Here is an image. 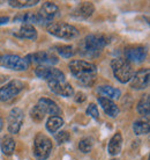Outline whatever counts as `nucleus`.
Masks as SVG:
<instances>
[{
	"label": "nucleus",
	"instance_id": "1",
	"mask_svg": "<svg viewBox=\"0 0 150 160\" xmlns=\"http://www.w3.org/2000/svg\"><path fill=\"white\" fill-rule=\"evenodd\" d=\"M69 70L72 74L83 86L90 87L95 82L97 74V68L95 64H91L84 60H72L69 63Z\"/></svg>",
	"mask_w": 150,
	"mask_h": 160
},
{
	"label": "nucleus",
	"instance_id": "2",
	"mask_svg": "<svg viewBox=\"0 0 150 160\" xmlns=\"http://www.w3.org/2000/svg\"><path fill=\"white\" fill-rule=\"evenodd\" d=\"M107 37L102 34H91L81 41L79 44V53L83 57L95 58L106 47Z\"/></svg>",
	"mask_w": 150,
	"mask_h": 160
},
{
	"label": "nucleus",
	"instance_id": "3",
	"mask_svg": "<svg viewBox=\"0 0 150 160\" xmlns=\"http://www.w3.org/2000/svg\"><path fill=\"white\" fill-rule=\"evenodd\" d=\"M111 68L113 71V74L121 84H126L130 81L132 77L134 74L132 65L124 58H115L111 62Z\"/></svg>",
	"mask_w": 150,
	"mask_h": 160
},
{
	"label": "nucleus",
	"instance_id": "4",
	"mask_svg": "<svg viewBox=\"0 0 150 160\" xmlns=\"http://www.w3.org/2000/svg\"><path fill=\"white\" fill-rule=\"evenodd\" d=\"M48 32L63 40H73L79 36V30L74 26L65 22H55L48 27Z\"/></svg>",
	"mask_w": 150,
	"mask_h": 160
},
{
	"label": "nucleus",
	"instance_id": "5",
	"mask_svg": "<svg viewBox=\"0 0 150 160\" xmlns=\"http://www.w3.org/2000/svg\"><path fill=\"white\" fill-rule=\"evenodd\" d=\"M52 148V142L51 139L46 137L43 133H38L35 137L34 142V156L38 160H45L48 159Z\"/></svg>",
	"mask_w": 150,
	"mask_h": 160
},
{
	"label": "nucleus",
	"instance_id": "6",
	"mask_svg": "<svg viewBox=\"0 0 150 160\" xmlns=\"http://www.w3.org/2000/svg\"><path fill=\"white\" fill-rule=\"evenodd\" d=\"M58 13H59V8L55 4L50 2V1L44 2L43 6L40 9V13L37 14L38 23L43 24V26H48V24L50 26L53 19L58 15Z\"/></svg>",
	"mask_w": 150,
	"mask_h": 160
},
{
	"label": "nucleus",
	"instance_id": "7",
	"mask_svg": "<svg viewBox=\"0 0 150 160\" xmlns=\"http://www.w3.org/2000/svg\"><path fill=\"white\" fill-rule=\"evenodd\" d=\"M0 65L9 70L15 71H23L27 70L29 64L26 58L17 56V55H4L0 57Z\"/></svg>",
	"mask_w": 150,
	"mask_h": 160
},
{
	"label": "nucleus",
	"instance_id": "8",
	"mask_svg": "<svg viewBox=\"0 0 150 160\" xmlns=\"http://www.w3.org/2000/svg\"><path fill=\"white\" fill-rule=\"evenodd\" d=\"M24 88V85L20 80H12L0 88V100L2 102L11 101Z\"/></svg>",
	"mask_w": 150,
	"mask_h": 160
},
{
	"label": "nucleus",
	"instance_id": "9",
	"mask_svg": "<svg viewBox=\"0 0 150 160\" xmlns=\"http://www.w3.org/2000/svg\"><path fill=\"white\" fill-rule=\"evenodd\" d=\"M36 76L40 79H45L49 81H63L65 76L63 73L52 66H38L35 70Z\"/></svg>",
	"mask_w": 150,
	"mask_h": 160
},
{
	"label": "nucleus",
	"instance_id": "10",
	"mask_svg": "<svg viewBox=\"0 0 150 160\" xmlns=\"http://www.w3.org/2000/svg\"><path fill=\"white\" fill-rule=\"evenodd\" d=\"M26 60L28 62V64L30 62H34V63H37V64H40V66H46V65H54L58 63V57L53 55L52 52L48 51H40V52H36L34 55H29L27 56Z\"/></svg>",
	"mask_w": 150,
	"mask_h": 160
},
{
	"label": "nucleus",
	"instance_id": "11",
	"mask_svg": "<svg viewBox=\"0 0 150 160\" xmlns=\"http://www.w3.org/2000/svg\"><path fill=\"white\" fill-rule=\"evenodd\" d=\"M24 121V114L20 108H13L8 115V131L11 133H17Z\"/></svg>",
	"mask_w": 150,
	"mask_h": 160
},
{
	"label": "nucleus",
	"instance_id": "12",
	"mask_svg": "<svg viewBox=\"0 0 150 160\" xmlns=\"http://www.w3.org/2000/svg\"><path fill=\"white\" fill-rule=\"evenodd\" d=\"M149 85V70L142 68L133 74L130 79V87L134 89H144Z\"/></svg>",
	"mask_w": 150,
	"mask_h": 160
},
{
	"label": "nucleus",
	"instance_id": "13",
	"mask_svg": "<svg viewBox=\"0 0 150 160\" xmlns=\"http://www.w3.org/2000/svg\"><path fill=\"white\" fill-rule=\"evenodd\" d=\"M49 87L53 93L61 96L69 98L74 94L73 87L68 82H66L65 80L63 81H49Z\"/></svg>",
	"mask_w": 150,
	"mask_h": 160
},
{
	"label": "nucleus",
	"instance_id": "14",
	"mask_svg": "<svg viewBox=\"0 0 150 160\" xmlns=\"http://www.w3.org/2000/svg\"><path fill=\"white\" fill-rule=\"evenodd\" d=\"M125 56H126V60L129 63H141L146 59L147 52L146 49L142 47H135V48H129L125 51Z\"/></svg>",
	"mask_w": 150,
	"mask_h": 160
},
{
	"label": "nucleus",
	"instance_id": "15",
	"mask_svg": "<svg viewBox=\"0 0 150 160\" xmlns=\"http://www.w3.org/2000/svg\"><path fill=\"white\" fill-rule=\"evenodd\" d=\"M94 11H95V7L91 2H82L77 7L74 8V11L72 12V16L75 19H87L92 15Z\"/></svg>",
	"mask_w": 150,
	"mask_h": 160
},
{
	"label": "nucleus",
	"instance_id": "16",
	"mask_svg": "<svg viewBox=\"0 0 150 160\" xmlns=\"http://www.w3.org/2000/svg\"><path fill=\"white\" fill-rule=\"evenodd\" d=\"M37 104H40V108L45 112V114H50L52 116H59L61 114V109L59 108V106L50 99H46V98L40 99Z\"/></svg>",
	"mask_w": 150,
	"mask_h": 160
},
{
	"label": "nucleus",
	"instance_id": "17",
	"mask_svg": "<svg viewBox=\"0 0 150 160\" xmlns=\"http://www.w3.org/2000/svg\"><path fill=\"white\" fill-rule=\"evenodd\" d=\"M98 102H99V104L102 106L103 110L106 112L109 116L115 117L119 114L118 106H117L113 101L111 100V99H107V98L102 96V98H99L98 99Z\"/></svg>",
	"mask_w": 150,
	"mask_h": 160
},
{
	"label": "nucleus",
	"instance_id": "18",
	"mask_svg": "<svg viewBox=\"0 0 150 160\" xmlns=\"http://www.w3.org/2000/svg\"><path fill=\"white\" fill-rule=\"evenodd\" d=\"M14 36L20 38H29V40H36L37 38V32L32 24H23L19 32H14Z\"/></svg>",
	"mask_w": 150,
	"mask_h": 160
},
{
	"label": "nucleus",
	"instance_id": "19",
	"mask_svg": "<svg viewBox=\"0 0 150 160\" xmlns=\"http://www.w3.org/2000/svg\"><path fill=\"white\" fill-rule=\"evenodd\" d=\"M121 145H123V137L118 132L111 138L110 143H109V148H107L109 153L111 156H117L121 150Z\"/></svg>",
	"mask_w": 150,
	"mask_h": 160
},
{
	"label": "nucleus",
	"instance_id": "20",
	"mask_svg": "<svg viewBox=\"0 0 150 160\" xmlns=\"http://www.w3.org/2000/svg\"><path fill=\"white\" fill-rule=\"evenodd\" d=\"M0 148H1V152L4 154L11 156V154H13L14 150H15V140L9 136L4 137L2 140H1V144H0Z\"/></svg>",
	"mask_w": 150,
	"mask_h": 160
},
{
	"label": "nucleus",
	"instance_id": "21",
	"mask_svg": "<svg viewBox=\"0 0 150 160\" xmlns=\"http://www.w3.org/2000/svg\"><path fill=\"white\" fill-rule=\"evenodd\" d=\"M133 130L136 135H147L149 133L150 124L148 118H141V120L136 121L133 124Z\"/></svg>",
	"mask_w": 150,
	"mask_h": 160
},
{
	"label": "nucleus",
	"instance_id": "22",
	"mask_svg": "<svg viewBox=\"0 0 150 160\" xmlns=\"http://www.w3.org/2000/svg\"><path fill=\"white\" fill-rule=\"evenodd\" d=\"M63 125V120L60 116H51L46 122V129L52 133H55Z\"/></svg>",
	"mask_w": 150,
	"mask_h": 160
},
{
	"label": "nucleus",
	"instance_id": "23",
	"mask_svg": "<svg viewBox=\"0 0 150 160\" xmlns=\"http://www.w3.org/2000/svg\"><path fill=\"white\" fill-rule=\"evenodd\" d=\"M22 22L23 24H31V23H38V16L37 14L34 13H26V14H21L14 18V22Z\"/></svg>",
	"mask_w": 150,
	"mask_h": 160
},
{
	"label": "nucleus",
	"instance_id": "24",
	"mask_svg": "<svg viewBox=\"0 0 150 160\" xmlns=\"http://www.w3.org/2000/svg\"><path fill=\"white\" fill-rule=\"evenodd\" d=\"M98 92L107 96V99H118L121 94L119 89L111 87V86H101V87H98Z\"/></svg>",
	"mask_w": 150,
	"mask_h": 160
},
{
	"label": "nucleus",
	"instance_id": "25",
	"mask_svg": "<svg viewBox=\"0 0 150 160\" xmlns=\"http://www.w3.org/2000/svg\"><path fill=\"white\" fill-rule=\"evenodd\" d=\"M138 112L141 115L148 116L150 112V102H149V95H143L142 99L138 103Z\"/></svg>",
	"mask_w": 150,
	"mask_h": 160
},
{
	"label": "nucleus",
	"instance_id": "26",
	"mask_svg": "<svg viewBox=\"0 0 150 160\" xmlns=\"http://www.w3.org/2000/svg\"><path fill=\"white\" fill-rule=\"evenodd\" d=\"M38 0H11L8 1V4L12 7L16 8H26V7H31L35 6L36 4H38Z\"/></svg>",
	"mask_w": 150,
	"mask_h": 160
},
{
	"label": "nucleus",
	"instance_id": "27",
	"mask_svg": "<svg viewBox=\"0 0 150 160\" xmlns=\"http://www.w3.org/2000/svg\"><path fill=\"white\" fill-rule=\"evenodd\" d=\"M45 112H44L43 109L40 108V104H36L35 107L32 108L31 110V117L32 120L36 121V122H40V121L44 120V117H45Z\"/></svg>",
	"mask_w": 150,
	"mask_h": 160
},
{
	"label": "nucleus",
	"instance_id": "28",
	"mask_svg": "<svg viewBox=\"0 0 150 160\" xmlns=\"http://www.w3.org/2000/svg\"><path fill=\"white\" fill-rule=\"evenodd\" d=\"M57 52L60 56L65 57V58H69L74 55V50L72 45H61V47H57Z\"/></svg>",
	"mask_w": 150,
	"mask_h": 160
},
{
	"label": "nucleus",
	"instance_id": "29",
	"mask_svg": "<svg viewBox=\"0 0 150 160\" xmlns=\"http://www.w3.org/2000/svg\"><path fill=\"white\" fill-rule=\"evenodd\" d=\"M79 148H80V151L83 153L90 152L91 148H92V142H91V139H89V138L82 139L79 143Z\"/></svg>",
	"mask_w": 150,
	"mask_h": 160
},
{
	"label": "nucleus",
	"instance_id": "30",
	"mask_svg": "<svg viewBox=\"0 0 150 160\" xmlns=\"http://www.w3.org/2000/svg\"><path fill=\"white\" fill-rule=\"evenodd\" d=\"M69 133L67 131H60L55 133V140L58 142V144H65L66 142L69 140Z\"/></svg>",
	"mask_w": 150,
	"mask_h": 160
},
{
	"label": "nucleus",
	"instance_id": "31",
	"mask_svg": "<svg viewBox=\"0 0 150 160\" xmlns=\"http://www.w3.org/2000/svg\"><path fill=\"white\" fill-rule=\"evenodd\" d=\"M87 114H88V115H90L91 117H94L95 120H98V118H99L98 109H97V107H96L95 103L89 104V107L87 108Z\"/></svg>",
	"mask_w": 150,
	"mask_h": 160
},
{
	"label": "nucleus",
	"instance_id": "32",
	"mask_svg": "<svg viewBox=\"0 0 150 160\" xmlns=\"http://www.w3.org/2000/svg\"><path fill=\"white\" fill-rule=\"evenodd\" d=\"M86 99H87V96H86V94H83L82 92H79L77 94H76V96H75V101H76L77 103H82V102H84Z\"/></svg>",
	"mask_w": 150,
	"mask_h": 160
},
{
	"label": "nucleus",
	"instance_id": "33",
	"mask_svg": "<svg viewBox=\"0 0 150 160\" xmlns=\"http://www.w3.org/2000/svg\"><path fill=\"white\" fill-rule=\"evenodd\" d=\"M9 21V18L8 16H0V24H5Z\"/></svg>",
	"mask_w": 150,
	"mask_h": 160
},
{
	"label": "nucleus",
	"instance_id": "34",
	"mask_svg": "<svg viewBox=\"0 0 150 160\" xmlns=\"http://www.w3.org/2000/svg\"><path fill=\"white\" fill-rule=\"evenodd\" d=\"M2 125H4V121L0 117V131H1V129H2Z\"/></svg>",
	"mask_w": 150,
	"mask_h": 160
},
{
	"label": "nucleus",
	"instance_id": "35",
	"mask_svg": "<svg viewBox=\"0 0 150 160\" xmlns=\"http://www.w3.org/2000/svg\"><path fill=\"white\" fill-rule=\"evenodd\" d=\"M111 160H118V159H111Z\"/></svg>",
	"mask_w": 150,
	"mask_h": 160
}]
</instances>
